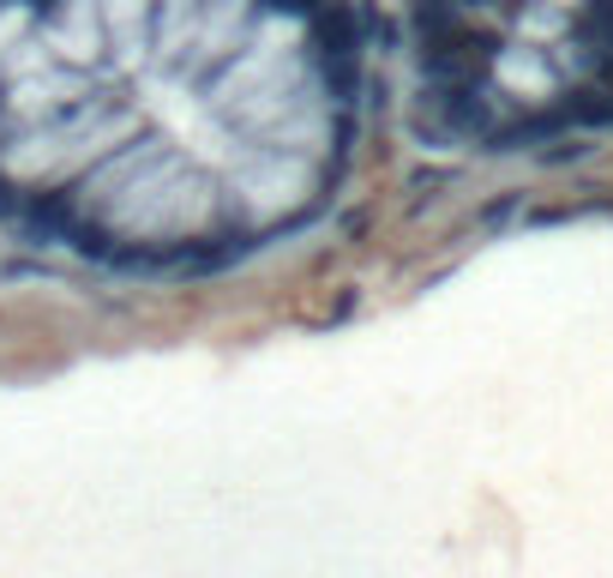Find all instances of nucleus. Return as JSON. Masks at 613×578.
Returning a JSON list of instances; mask_svg holds the SVG:
<instances>
[{
  "label": "nucleus",
  "mask_w": 613,
  "mask_h": 578,
  "mask_svg": "<svg viewBox=\"0 0 613 578\" xmlns=\"http://www.w3.org/2000/svg\"><path fill=\"white\" fill-rule=\"evenodd\" d=\"M422 109H433L445 139H482L493 127V102L482 85H457V79H427L422 85Z\"/></svg>",
  "instance_id": "nucleus-1"
},
{
  "label": "nucleus",
  "mask_w": 613,
  "mask_h": 578,
  "mask_svg": "<svg viewBox=\"0 0 613 578\" xmlns=\"http://www.w3.org/2000/svg\"><path fill=\"white\" fill-rule=\"evenodd\" d=\"M565 121H572V133L583 127H613V79H590V85H572V91L560 97Z\"/></svg>",
  "instance_id": "nucleus-2"
},
{
  "label": "nucleus",
  "mask_w": 613,
  "mask_h": 578,
  "mask_svg": "<svg viewBox=\"0 0 613 578\" xmlns=\"http://www.w3.org/2000/svg\"><path fill=\"white\" fill-rule=\"evenodd\" d=\"M493 67L505 72V79H517V91H547L553 85V67H547V49H517V55H493Z\"/></svg>",
  "instance_id": "nucleus-3"
}]
</instances>
